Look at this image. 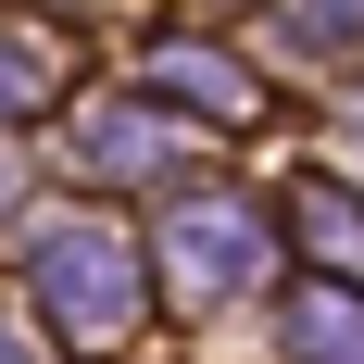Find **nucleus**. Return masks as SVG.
Here are the masks:
<instances>
[{
    "label": "nucleus",
    "mask_w": 364,
    "mask_h": 364,
    "mask_svg": "<svg viewBox=\"0 0 364 364\" xmlns=\"http://www.w3.org/2000/svg\"><path fill=\"white\" fill-rule=\"evenodd\" d=\"M38 301H50L75 339H113L139 314V252H126V226H50V239H38Z\"/></svg>",
    "instance_id": "nucleus-1"
},
{
    "label": "nucleus",
    "mask_w": 364,
    "mask_h": 364,
    "mask_svg": "<svg viewBox=\"0 0 364 364\" xmlns=\"http://www.w3.org/2000/svg\"><path fill=\"white\" fill-rule=\"evenodd\" d=\"M264 277V214H239V201H188V214H164V289L188 301V314H214L226 289H252Z\"/></svg>",
    "instance_id": "nucleus-2"
},
{
    "label": "nucleus",
    "mask_w": 364,
    "mask_h": 364,
    "mask_svg": "<svg viewBox=\"0 0 364 364\" xmlns=\"http://www.w3.org/2000/svg\"><path fill=\"white\" fill-rule=\"evenodd\" d=\"M75 151H88V164H113V176H151V164L176 151V126H164V113H88V126H75Z\"/></svg>",
    "instance_id": "nucleus-3"
},
{
    "label": "nucleus",
    "mask_w": 364,
    "mask_h": 364,
    "mask_svg": "<svg viewBox=\"0 0 364 364\" xmlns=\"http://www.w3.org/2000/svg\"><path fill=\"white\" fill-rule=\"evenodd\" d=\"M289 352H301V364H364V301H352V289H314V301L289 314Z\"/></svg>",
    "instance_id": "nucleus-4"
},
{
    "label": "nucleus",
    "mask_w": 364,
    "mask_h": 364,
    "mask_svg": "<svg viewBox=\"0 0 364 364\" xmlns=\"http://www.w3.org/2000/svg\"><path fill=\"white\" fill-rule=\"evenodd\" d=\"M164 88H188V101H239V75H226L214 50H164Z\"/></svg>",
    "instance_id": "nucleus-5"
},
{
    "label": "nucleus",
    "mask_w": 364,
    "mask_h": 364,
    "mask_svg": "<svg viewBox=\"0 0 364 364\" xmlns=\"http://www.w3.org/2000/svg\"><path fill=\"white\" fill-rule=\"evenodd\" d=\"M38 88V50H13V38H0V101H26Z\"/></svg>",
    "instance_id": "nucleus-6"
},
{
    "label": "nucleus",
    "mask_w": 364,
    "mask_h": 364,
    "mask_svg": "<svg viewBox=\"0 0 364 364\" xmlns=\"http://www.w3.org/2000/svg\"><path fill=\"white\" fill-rule=\"evenodd\" d=\"M0 364H38V352H26V339H13V327H0Z\"/></svg>",
    "instance_id": "nucleus-7"
}]
</instances>
